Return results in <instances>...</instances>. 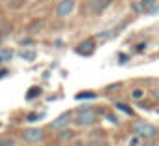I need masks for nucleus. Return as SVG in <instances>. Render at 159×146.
<instances>
[{
	"label": "nucleus",
	"mask_w": 159,
	"mask_h": 146,
	"mask_svg": "<svg viewBox=\"0 0 159 146\" xmlns=\"http://www.w3.org/2000/svg\"><path fill=\"white\" fill-rule=\"evenodd\" d=\"M73 146H84V142H83V140H75Z\"/></svg>",
	"instance_id": "obj_25"
},
{
	"label": "nucleus",
	"mask_w": 159,
	"mask_h": 146,
	"mask_svg": "<svg viewBox=\"0 0 159 146\" xmlns=\"http://www.w3.org/2000/svg\"><path fill=\"white\" fill-rule=\"evenodd\" d=\"M88 146H109V142L105 139H92L88 142Z\"/></svg>",
	"instance_id": "obj_18"
},
{
	"label": "nucleus",
	"mask_w": 159,
	"mask_h": 146,
	"mask_svg": "<svg viewBox=\"0 0 159 146\" xmlns=\"http://www.w3.org/2000/svg\"><path fill=\"white\" fill-rule=\"evenodd\" d=\"M155 2L157 0H140V2H135L133 4V11H137V13H142V11L152 13V8H153Z\"/></svg>",
	"instance_id": "obj_7"
},
{
	"label": "nucleus",
	"mask_w": 159,
	"mask_h": 146,
	"mask_svg": "<svg viewBox=\"0 0 159 146\" xmlns=\"http://www.w3.org/2000/svg\"><path fill=\"white\" fill-rule=\"evenodd\" d=\"M41 26H43V21H34V23L28 25V32L30 34H38L41 30Z\"/></svg>",
	"instance_id": "obj_12"
},
{
	"label": "nucleus",
	"mask_w": 159,
	"mask_h": 146,
	"mask_svg": "<svg viewBox=\"0 0 159 146\" xmlns=\"http://www.w3.org/2000/svg\"><path fill=\"white\" fill-rule=\"evenodd\" d=\"M96 120H98V116H96V111L94 109H79L77 111V118L73 120L77 125H81V127H86V125H92V124H96Z\"/></svg>",
	"instance_id": "obj_2"
},
{
	"label": "nucleus",
	"mask_w": 159,
	"mask_h": 146,
	"mask_svg": "<svg viewBox=\"0 0 159 146\" xmlns=\"http://www.w3.org/2000/svg\"><path fill=\"white\" fill-rule=\"evenodd\" d=\"M0 146H15L13 137H0Z\"/></svg>",
	"instance_id": "obj_17"
},
{
	"label": "nucleus",
	"mask_w": 159,
	"mask_h": 146,
	"mask_svg": "<svg viewBox=\"0 0 159 146\" xmlns=\"http://www.w3.org/2000/svg\"><path fill=\"white\" fill-rule=\"evenodd\" d=\"M13 58V51L4 47V49H0V64H4V62H10Z\"/></svg>",
	"instance_id": "obj_10"
},
{
	"label": "nucleus",
	"mask_w": 159,
	"mask_h": 146,
	"mask_svg": "<svg viewBox=\"0 0 159 146\" xmlns=\"http://www.w3.org/2000/svg\"><path fill=\"white\" fill-rule=\"evenodd\" d=\"M122 62H124V64L127 62V54H120V64H122Z\"/></svg>",
	"instance_id": "obj_23"
},
{
	"label": "nucleus",
	"mask_w": 159,
	"mask_h": 146,
	"mask_svg": "<svg viewBox=\"0 0 159 146\" xmlns=\"http://www.w3.org/2000/svg\"><path fill=\"white\" fill-rule=\"evenodd\" d=\"M120 30H124V26H116L114 30H109V32H101V34H98V38L96 39H111V38H114Z\"/></svg>",
	"instance_id": "obj_9"
},
{
	"label": "nucleus",
	"mask_w": 159,
	"mask_h": 146,
	"mask_svg": "<svg viewBox=\"0 0 159 146\" xmlns=\"http://www.w3.org/2000/svg\"><path fill=\"white\" fill-rule=\"evenodd\" d=\"M73 137H75V133L71 129H64V127L60 129V139L62 140H67V139H73Z\"/></svg>",
	"instance_id": "obj_16"
},
{
	"label": "nucleus",
	"mask_w": 159,
	"mask_h": 146,
	"mask_svg": "<svg viewBox=\"0 0 159 146\" xmlns=\"http://www.w3.org/2000/svg\"><path fill=\"white\" fill-rule=\"evenodd\" d=\"M26 120H28V122H36V120H39V114H36V112H30Z\"/></svg>",
	"instance_id": "obj_20"
},
{
	"label": "nucleus",
	"mask_w": 159,
	"mask_h": 146,
	"mask_svg": "<svg viewBox=\"0 0 159 146\" xmlns=\"http://www.w3.org/2000/svg\"><path fill=\"white\" fill-rule=\"evenodd\" d=\"M30 43H34V41H30V39H23V41H21L23 47H26V45H30Z\"/></svg>",
	"instance_id": "obj_22"
},
{
	"label": "nucleus",
	"mask_w": 159,
	"mask_h": 146,
	"mask_svg": "<svg viewBox=\"0 0 159 146\" xmlns=\"http://www.w3.org/2000/svg\"><path fill=\"white\" fill-rule=\"evenodd\" d=\"M140 144H142V142H140V137H137V135L129 140V146H140Z\"/></svg>",
	"instance_id": "obj_19"
},
{
	"label": "nucleus",
	"mask_w": 159,
	"mask_h": 146,
	"mask_svg": "<svg viewBox=\"0 0 159 146\" xmlns=\"http://www.w3.org/2000/svg\"><path fill=\"white\" fill-rule=\"evenodd\" d=\"M116 109H118L120 112L127 114V116H133V114H135V112H133V109H131V107H127L125 103H116Z\"/></svg>",
	"instance_id": "obj_14"
},
{
	"label": "nucleus",
	"mask_w": 159,
	"mask_h": 146,
	"mask_svg": "<svg viewBox=\"0 0 159 146\" xmlns=\"http://www.w3.org/2000/svg\"><path fill=\"white\" fill-rule=\"evenodd\" d=\"M75 52L81 54V56H92V54L96 52V39L90 38V39H84V41H81V43H77Z\"/></svg>",
	"instance_id": "obj_5"
},
{
	"label": "nucleus",
	"mask_w": 159,
	"mask_h": 146,
	"mask_svg": "<svg viewBox=\"0 0 159 146\" xmlns=\"http://www.w3.org/2000/svg\"><path fill=\"white\" fill-rule=\"evenodd\" d=\"M69 122H71V114H69V112H64V114H60L56 120H52V122L49 124V127H51V129H62V127H66Z\"/></svg>",
	"instance_id": "obj_8"
},
{
	"label": "nucleus",
	"mask_w": 159,
	"mask_h": 146,
	"mask_svg": "<svg viewBox=\"0 0 159 146\" xmlns=\"http://www.w3.org/2000/svg\"><path fill=\"white\" fill-rule=\"evenodd\" d=\"M112 0H86V4H88V10L92 15H101L109 6H111Z\"/></svg>",
	"instance_id": "obj_6"
},
{
	"label": "nucleus",
	"mask_w": 159,
	"mask_h": 146,
	"mask_svg": "<svg viewBox=\"0 0 159 146\" xmlns=\"http://www.w3.org/2000/svg\"><path fill=\"white\" fill-rule=\"evenodd\" d=\"M133 133L137 135V137H140V139H144V140H152V139H155L157 137V133H159V129L153 125V124H148V122H133Z\"/></svg>",
	"instance_id": "obj_1"
},
{
	"label": "nucleus",
	"mask_w": 159,
	"mask_h": 146,
	"mask_svg": "<svg viewBox=\"0 0 159 146\" xmlns=\"http://www.w3.org/2000/svg\"><path fill=\"white\" fill-rule=\"evenodd\" d=\"M131 96H133L135 99H140V98H142V90H133V92H131Z\"/></svg>",
	"instance_id": "obj_21"
},
{
	"label": "nucleus",
	"mask_w": 159,
	"mask_h": 146,
	"mask_svg": "<svg viewBox=\"0 0 159 146\" xmlns=\"http://www.w3.org/2000/svg\"><path fill=\"white\" fill-rule=\"evenodd\" d=\"M73 10H75V0H60V2L56 4L54 13H56V17L66 19V17H69L73 13Z\"/></svg>",
	"instance_id": "obj_4"
},
{
	"label": "nucleus",
	"mask_w": 159,
	"mask_h": 146,
	"mask_svg": "<svg viewBox=\"0 0 159 146\" xmlns=\"http://www.w3.org/2000/svg\"><path fill=\"white\" fill-rule=\"evenodd\" d=\"M21 139H23L26 144H39V142L45 139V133H43V129H39V127H28V129H23V131H21Z\"/></svg>",
	"instance_id": "obj_3"
},
{
	"label": "nucleus",
	"mask_w": 159,
	"mask_h": 146,
	"mask_svg": "<svg viewBox=\"0 0 159 146\" xmlns=\"http://www.w3.org/2000/svg\"><path fill=\"white\" fill-rule=\"evenodd\" d=\"M77 101H83V99H96V92H79L75 94Z\"/></svg>",
	"instance_id": "obj_11"
},
{
	"label": "nucleus",
	"mask_w": 159,
	"mask_h": 146,
	"mask_svg": "<svg viewBox=\"0 0 159 146\" xmlns=\"http://www.w3.org/2000/svg\"><path fill=\"white\" fill-rule=\"evenodd\" d=\"M0 45H2V38H0Z\"/></svg>",
	"instance_id": "obj_27"
},
{
	"label": "nucleus",
	"mask_w": 159,
	"mask_h": 146,
	"mask_svg": "<svg viewBox=\"0 0 159 146\" xmlns=\"http://www.w3.org/2000/svg\"><path fill=\"white\" fill-rule=\"evenodd\" d=\"M140 146H159V144H155V142H150V140H148V142H144V144H140Z\"/></svg>",
	"instance_id": "obj_24"
},
{
	"label": "nucleus",
	"mask_w": 159,
	"mask_h": 146,
	"mask_svg": "<svg viewBox=\"0 0 159 146\" xmlns=\"http://www.w3.org/2000/svg\"><path fill=\"white\" fill-rule=\"evenodd\" d=\"M19 56H21L23 60H26V62H32V60L36 58V52H34V51H21Z\"/></svg>",
	"instance_id": "obj_15"
},
{
	"label": "nucleus",
	"mask_w": 159,
	"mask_h": 146,
	"mask_svg": "<svg viewBox=\"0 0 159 146\" xmlns=\"http://www.w3.org/2000/svg\"><path fill=\"white\" fill-rule=\"evenodd\" d=\"M152 96H153L155 99H159V90H153V92H152Z\"/></svg>",
	"instance_id": "obj_26"
},
{
	"label": "nucleus",
	"mask_w": 159,
	"mask_h": 146,
	"mask_svg": "<svg viewBox=\"0 0 159 146\" xmlns=\"http://www.w3.org/2000/svg\"><path fill=\"white\" fill-rule=\"evenodd\" d=\"M39 96H41V88L39 86H32L26 92V99H34V98H39Z\"/></svg>",
	"instance_id": "obj_13"
}]
</instances>
